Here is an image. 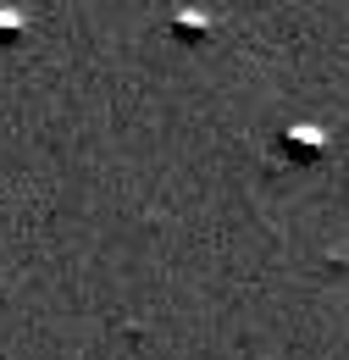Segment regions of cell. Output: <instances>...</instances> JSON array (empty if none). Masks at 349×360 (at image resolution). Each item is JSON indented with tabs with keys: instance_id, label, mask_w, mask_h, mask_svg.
Masks as SVG:
<instances>
[{
	"instance_id": "1",
	"label": "cell",
	"mask_w": 349,
	"mask_h": 360,
	"mask_svg": "<svg viewBox=\"0 0 349 360\" xmlns=\"http://www.w3.org/2000/svg\"><path fill=\"white\" fill-rule=\"evenodd\" d=\"M23 28H28V17H23L17 6H0V45H17Z\"/></svg>"
},
{
	"instance_id": "2",
	"label": "cell",
	"mask_w": 349,
	"mask_h": 360,
	"mask_svg": "<svg viewBox=\"0 0 349 360\" xmlns=\"http://www.w3.org/2000/svg\"><path fill=\"white\" fill-rule=\"evenodd\" d=\"M172 34H177V39H200V34H205V22H200L194 11H177V17H172Z\"/></svg>"
}]
</instances>
